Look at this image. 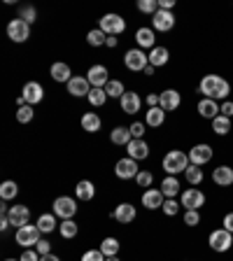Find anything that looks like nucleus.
Wrapping results in <instances>:
<instances>
[{"instance_id":"nucleus-1","label":"nucleus","mask_w":233,"mask_h":261,"mask_svg":"<svg viewBox=\"0 0 233 261\" xmlns=\"http://www.w3.org/2000/svg\"><path fill=\"white\" fill-rule=\"evenodd\" d=\"M198 93H203V98H212V100H226L231 93V84L222 75H205L198 84Z\"/></svg>"},{"instance_id":"nucleus-2","label":"nucleus","mask_w":233,"mask_h":261,"mask_svg":"<svg viewBox=\"0 0 233 261\" xmlns=\"http://www.w3.org/2000/svg\"><path fill=\"white\" fill-rule=\"evenodd\" d=\"M189 166H191L189 154H185L182 149H170V152L163 156V170L168 175H175V177H177L179 173H185Z\"/></svg>"},{"instance_id":"nucleus-3","label":"nucleus","mask_w":233,"mask_h":261,"mask_svg":"<svg viewBox=\"0 0 233 261\" xmlns=\"http://www.w3.org/2000/svg\"><path fill=\"white\" fill-rule=\"evenodd\" d=\"M40 236H42V231H40L38 226H33V224H26V226L16 228L14 240H16V245H21L23 250H33V247H35V245L42 240Z\"/></svg>"},{"instance_id":"nucleus-4","label":"nucleus","mask_w":233,"mask_h":261,"mask_svg":"<svg viewBox=\"0 0 233 261\" xmlns=\"http://www.w3.org/2000/svg\"><path fill=\"white\" fill-rule=\"evenodd\" d=\"M208 245H210L212 252L224 254V252H228L233 247V233H228L226 228H215V231L208 236Z\"/></svg>"},{"instance_id":"nucleus-5","label":"nucleus","mask_w":233,"mask_h":261,"mask_svg":"<svg viewBox=\"0 0 233 261\" xmlns=\"http://www.w3.org/2000/svg\"><path fill=\"white\" fill-rule=\"evenodd\" d=\"M124 65L131 72H145L149 65V54H145V49H131L124 54Z\"/></svg>"},{"instance_id":"nucleus-6","label":"nucleus","mask_w":233,"mask_h":261,"mask_svg":"<svg viewBox=\"0 0 233 261\" xmlns=\"http://www.w3.org/2000/svg\"><path fill=\"white\" fill-rule=\"evenodd\" d=\"M28 35H31V23H26L23 19H12L7 23V38L12 42H26Z\"/></svg>"},{"instance_id":"nucleus-7","label":"nucleus","mask_w":233,"mask_h":261,"mask_svg":"<svg viewBox=\"0 0 233 261\" xmlns=\"http://www.w3.org/2000/svg\"><path fill=\"white\" fill-rule=\"evenodd\" d=\"M212 156H215V149H212L208 142H201V145H194L189 149V161L194 163V166H205V163L212 161Z\"/></svg>"},{"instance_id":"nucleus-8","label":"nucleus","mask_w":233,"mask_h":261,"mask_svg":"<svg viewBox=\"0 0 233 261\" xmlns=\"http://www.w3.org/2000/svg\"><path fill=\"white\" fill-rule=\"evenodd\" d=\"M138 173H140L138 161H136V159H131V156L119 159V161H117V166H114V175H117L119 179H136Z\"/></svg>"},{"instance_id":"nucleus-9","label":"nucleus","mask_w":233,"mask_h":261,"mask_svg":"<svg viewBox=\"0 0 233 261\" xmlns=\"http://www.w3.org/2000/svg\"><path fill=\"white\" fill-rule=\"evenodd\" d=\"M100 31L105 35H121L126 31V21L121 19L119 14H105L100 19Z\"/></svg>"},{"instance_id":"nucleus-10","label":"nucleus","mask_w":233,"mask_h":261,"mask_svg":"<svg viewBox=\"0 0 233 261\" xmlns=\"http://www.w3.org/2000/svg\"><path fill=\"white\" fill-rule=\"evenodd\" d=\"M77 212V203L72 201L70 196H59L54 201V215L61 219H72Z\"/></svg>"},{"instance_id":"nucleus-11","label":"nucleus","mask_w":233,"mask_h":261,"mask_svg":"<svg viewBox=\"0 0 233 261\" xmlns=\"http://www.w3.org/2000/svg\"><path fill=\"white\" fill-rule=\"evenodd\" d=\"M182 205L187 210H201L205 205V194L201 189H196V187H189L187 191H182Z\"/></svg>"},{"instance_id":"nucleus-12","label":"nucleus","mask_w":233,"mask_h":261,"mask_svg":"<svg viewBox=\"0 0 233 261\" xmlns=\"http://www.w3.org/2000/svg\"><path fill=\"white\" fill-rule=\"evenodd\" d=\"M182 105V93L175 91V89H166V91L159 93V108L163 112H173Z\"/></svg>"},{"instance_id":"nucleus-13","label":"nucleus","mask_w":233,"mask_h":261,"mask_svg":"<svg viewBox=\"0 0 233 261\" xmlns=\"http://www.w3.org/2000/svg\"><path fill=\"white\" fill-rule=\"evenodd\" d=\"M87 80H89V84H91V89H105L108 87V68H105V65H91V68H89V72H87Z\"/></svg>"},{"instance_id":"nucleus-14","label":"nucleus","mask_w":233,"mask_h":261,"mask_svg":"<svg viewBox=\"0 0 233 261\" xmlns=\"http://www.w3.org/2000/svg\"><path fill=\"white\" fill-rule=\"evenodd\" d=\"M152 26H154V31H159V33L173 31L175 28V14L173 12H166V10H159L157 14L152 16Z\"/></svg>"},{"instance_id":"nucleus-15","label":"nucleus","mask_w":233,"mask_h":261,"mask_svg":"<svg viewBox=\"0 0 233 261\" xmlns=\"http://www.w3.org/2000/svg\"><path fill=\"white\" fill-rule=\"evenodd\" d=\"M7 219H10V224L14 228H21L31 222V210L26 205H12L10 212H7Z\"/></svg>"},{"instance_id":"nucleus-16","label":"nucleus","mask_w":233,"mask_h":261,"mask_svg":"<svg viewBox=\"0 0 233 261\" xmlns=\"http://www.w3.org/2000/svg\"><path fill=\"white\" fill-rule=\"evenodd\" d=\"M21 96L26 98L28 105H38L40 100L44 98V89H42V84H40V82H28L26 87H23Z\"/></svg>"},{"instance_id":"nucleus-17","label":"nucleus","mask_w":233,"mask_h":261,"mask_svg":"<svg viewBox=\"0 0 233 261\" xmlns=\"http://www.w3.org/2000/svg\"><path fill=\"white\" fill-rule=\"evenodd\" d=\"M163 203H166V196L161 194V189H145V194H142V205H145L147 210H159V207H163Z\"/></svg>"},{"instance_id":"nucleus-18","label":"nucleus","mask_w":233,"mask_h":261,"mask_svg":"<svg viewBox=\"0 0 233 261\" xmlns=\"http://www.w3.org/2000/svg\"><path fill=\"white\" fill-rule=\"evenodd\" d=\"M196 110H198V114H201L203 119H215V117H219V103L217 100H212V98H201L198 100V105H196Z\"/></svg>"},{"instance_id":"nucleus-19","label":"nucleus","mask_w":233,"mask_h":261,"mask_svg":"<svg viewBox=\"0 0 233 261\" xmlns=\"http://www.w3.org/2000/svg\"><path fill=\"white\" fill-rule=\"evenodd\" d=\"M119 105H121V110H124L126 114H136V112H140L142 100H140V96H138L136 91H126L124 96L119 98Z\"/></svg>"},{"instance_id":"nucleus-20","label":"nucleus","mask_w":233,"mask_h":261,"mask_svg":"<svg viewBox=\"0 0 233 261\" xmlns=\"http://www.w3.org/2000/svg\"><path fill=\"white\" fill-rule=\"evenodd\" d=\"M68 93L77 96V98L89 96V93H91V84H89L87 77H72V80L68 82Z\"/></svg>"},{"instance_id":"nucleus-21","label":"nucleus","mask_w":233,"mask_h":261,"mask_svg":"<svg viewBox=\"0 0 233 261\" xmlns=\"http://www.w3.org/2000/svg\"><path fill=\"white\" fill-rule=\"evenodd\" d=\"M136 215H138V210H136V205H131V203H121V205H117L112 212V217L119 224H131L136 219Z\"/></svg>"},{"instance_id":"nucleus-22","label":"nucleus","mask_w":233,"mask_h":261,"mask_svg":"<svg viewBox=\"0 0 233 261\" xmlns=\"http://www.w3.org/2000/svg\"><path fill=\"white\" fill-rule=\"evenodd\" d=\"M212 182L217 187H231L233 185V168L231 166H217L212 170Z\"/></svg>"},{"instance_id":"nucleus-23","label":"nucleus","mask_w":233,"mask_h":261,"mask_svg":"<svg viewBox=\"0 0 233 261\" xmlns=\"http://www.w3.org/2000/svg\"><path fill=\"white\" fill-rule=\"evenodd\" d=\"M126 152H128L131 159H136V161H142V159L149 156V145L145 140H131L126 145Z\"/></svg>"},{"instance_id":"nucleus-24","label":"nucleus","mask_w":233,"mask_h":261,"mask_svg":"<svg viewBox=\"0 0 233 261\" xmlns=\"http://www.w3.org/2000/svg\"><path fill=\"white\" fill-rule=\"evenodd\" d=\"M49 75L54 77V82H68L72 80V70H70V65L68 63H63V61H59V63H51V68H49Z\"/></svg>"},{"instance_id":"nucleus-25","label":"nucleus","mask_w":233,"mask_h":261,"mask_svg":"<svg viewBox=\"0 0 233 261\" xmlns=\"http://www.w3.org/2000/svg\"><path fill=\"white\" fill-rule=\"evenodd\" d=\"M179 191H182V185H179V179L175 177V175H168V177H163V182H161V194L166 196V198H175Z\"/></svg>"},{"instance_id":"nucleus-26","label":"nucleus","mask_w":233,"mask_h":261,"mask_svg":"<svg viewBox=\"0 0 233 261\" xmlns=\"http://www.w3.org/2000/svg\"><path fill=\"white\" fill-rule=\"evenodd\" d=\"M75 194H77V198H80V201L89 203L93 196H96V187H93L91 179H82V182H77Z\"/></svg>"},{"instance_id":"nucleus-27","label":"nucleus","mask_w":233,"mask_h":261,"mask_svg":"<svg viewBox=\"0 0 233 261\" xmlns=\"http://www.w3.org/2000/svg\"><path fill=\"white\" fill-rule=\"evenodd\" d=\"M136 42L140 44V49H154L157 47V38H154V31L152 28H138L136 33Z\"/></svg>"},{"instance_id":"nucleus-28","label":"nucleus","mask_w":233,"mask_h":261,"mask_svg":"<svg viewBox=\"0 0 233 261\" xmlns=\"http://www.w3.org/2000/svg\"><path fill=\"white\" fill-rule=\"evenodd\" d=\"M170 59V51L166 47H154L152 51H149V65H154V68H161V65H166Z\"/></svg>"},{"instance_id":"nucleus-29","label":"nucleus","mask_w":233,"mask_h":261,"mask_svg":"<svg viewBox=\"0 0 233 261\" xmlns=\"http://www.w3.org/2000/svg\"><path fill=\"white\" fill-rule=\"evenodd\" d=\"M163 121H166V112H163L161 108H149L145 114V124L152 126V128H159V126H163Z\"/></svg>"},{"instance_id":"nucleus-30","label":"nucleus","mask_w":233,"mask_h":261,"mask_svg":"<svg viewBox=\"0 0 233 261\" xmlns=\"http://www.w3.org/2000/svg\"><path fill=\"white\" fill-rule=\"evenodd\" d=\"M185 177H187V182H189L191 187H198L203 179H205V173H203L201 166H194V163H191L189 168L185 170Z\"/></svg>"},{"instance_id":"nucleus-31","label":"nucleus","mask_w":233,"mask_h":261,"mask_svg":"<svg viewBox=\"0 0 233 261\" xmlns=\"http://www.w3.org/2000/svg\"><path fill=\"white\" fill-rule=\"evenodd\" d=\"M212 133H217V136H228V133H231V119L224 117V114L215 117V119H212Z\"/></svg>"},{"instance_id":"nucleus-32","label":"nucleus","mask_w":233,"mask_h":261,"mask_svg":"<svg viewBox=\"0 0 233 261\" xmlns=\"http://www.w3.org/2000/svg\"><path fill=\"white\" fill-rule=\"evenodd\" d=\"M82 128L89 130V133H98L100 130V117L96 112H87L82 117Z\"/></svg>"},{"instance_id":"nucleus-33","label":"nucleus","mask_w":233,"mask_h":261,"mask_svg":"<svg viewBox=\"0 0 233 261\" xmlns=\"http://www.w3.org/2000/svg\"><path fill=\"white\" fill-rule=\"evenodd\" d=\"M16 194H19V185H16L14 179H5L0 185V198L3 201H12V198H16Z\"/></svg>"},{"instance_id":"nucleus-34","label":"nucleus","mask_w":233,"mask_h":261,"mask_svg":"<svg viewBox=\"0 0 233 261\" xmlns=\"http://www.w3.org/2000/svg\"><path fill=\"white\" fill-rule=\"evenodd\" d=\"M110 140H112L114 145H128V142L133 140V136H131L128 128H124V126H117V128L110 133Z\"/></svg>"},{"instance_id":"nucleus-35","label":"nucleus","mask_w":233,"mask_h":261,"mask_svg":"<svg viewBox=\"0 0 233 261\" xmlns=\"http://www.w3.org/2000/svg\"><path fill=\"white\" fill-rule=\"evenodd\" d=\"M35 226H38L42 233H51V231L56 228V217H54V215H49V212H47V215H40Z\"/></svg>"},{"instance_id":"nucleus-36","label":"nucleus","mask_w":233,"mask_h":261,"mask_svg":"<svg viewBox=\"0 0 233 261\" xmlns=\"http://www.w3.org/2000/svg\"><path fill=\"white\" fill-rule=\"evenodd\" d=\"M59 231H61V236H63L65 240H70V238H75V236L80 233V226H77L72 219H63L61 226H59Z\"/></svg>"},{"instance_id":"nucleus-37","label":"nucleus","mask_w":233,"mask_h":261,"mask_svg":"<svg viewBox=\"0 0 233 261\" xmlns=\"http://www.w3.org/2000/svg\"><path fill=\"white\" fill-rule=\"evenodd\" d=\"M100 252H103L105 256H117L119 254V240L117 238H105L103 243H100Z\"/></svg>"},{"instance_id":"nucleus-38","label":"nucleus","mask_w":233,"mask_h":261,"mask_svg":"<svg viewBox=\"0 0 233 261\" xmlns=\"http://www.w3.org/2000/svg\"><path fill=\"white\" fill-rule=\"evenodd\" d=\"M105 93H108V98H121L124 96V84H121L119 80H110L108 87H105Z\"/></svg>"},{"instance_id":"nucleus-39","label":"nucleus","mask_w":233,"mask_h":261,"mask_svg":"<svg viewBox=\"0 0 233 261\" xmlns=\"http://www.w3.org/2000/svg\"><path fill=\"white\" fill-rule=\"evenodd\" d=\"M87 98L93 108H100V105H105V100H108V93H105V89H91V93H89Z\"/></svg>"},{"instance_id":"nucleus-40","label":"nucleus","mask_w":233,"mask_h":261,"mask_svg":"<svg viewBox=\"0 0 233 261\" xmlns=\"http://www.w3.org/2000/svg\"><path fill=\"white\" fill-rule=\"evenodd\" d=\"M87 42L91 44V47H100V44L108 42V35H105V33L100 31V28H96V31H89Z\"/></svg>"},{"instance_id":"nucleus-41","label":"nucleus","mask_w":233,"mask_h":261,"mask_svg":"<svg viewBox=\"0 0 233 261\" xmlns=\"http://www.w3.org/2000/svg\"><path fill=\"white\" fill-rule=\"evenodd\" d=\"M138 10L142 14H157L159 12V0H138Z\"/></svg>"},{"instance_id":"nucleus-42","label":"nucleus","mask_w":233,"mask_h":261,"mask_svg":"<svg viewBox=\"0 0 233 261\" xmlns=\"http://www.w3.org/2000/svg\"><path fill=\"white\" fill-rule=\"evenodd\" d=\"M33 105H23V108L16 110V121L19 124H28V121H33Z\"/></svg>"},{"instance_id":"nucleus-43","label":"nucleus","mask_w":233,"mask_h":261,"mask_svg":"<svg viewBox=\"0 0 233 261\" xmlns=\"http://www.w3.org/2000/svg\"><path fill=\"white\" fill-rule=\"evenodd\" d=\"M179 205H182V203H177L175 198H166V203H163V215L175 217V215L179 212Z\"/></svg>"},{"instance_id":"nucleus-44","label":"nucleus","mask_w":233,"mask_h":261,"mask_svg":"<svg viewBox=\"0 0 233 261\" xmlns=\"http://www.w3.org/2000/svg\"><path fill=\"white\" fill-rule=\"evenodd\" d=\"M185 224L187 226H198V224H201V212L198 210H187L185 212Z\"/></svg>"},{"instance_id":"nucleus-45","label":"nucleus","mask_w":233,"mask_h":261,"mask_svg":"<svg viewBox=\"0 0 233 261\" xmlns=\"http://www.w3.org/2000/svg\"><path fill=\"white\" fill-rule=\"evenodd\" d=\"M136 182H138V187H152L154 175L149 173V170H140V173H138V177H136Z\"/></svg>"},{"instance_id":"nucleus-46","label":"nucleus","mask_w":233,"mask_h":261,"mask_svg":"<svg viewBox=\"0 0 233 261\" xmlns=\"http://www.w3.org/2000/svg\"><path fill=\"white\" fill-rule=\"evenodd\" d=\"M131 136H133V140H145V124L142 121H136V124H131Z\"/></svg>"},{"instance_id":"nucleus-47","label":"nucleus","mask_w":233,"mask_h":261,"mask_svg":"<svg viewBox=\"0 0 233 261\" xmlns=\"http://www.w3.org/2000/svg\"><path fill=\"white\" fill-rule=\"evenodd\" d=\"M105 259H108V256H105L100 250H89L82 254V261H105Z\"/></svg>"},{"instance_id":"nucleus-48","label":"nucleus","mask_w":233,"mask_h":261,"mask_svg":"<svg viewBox=\"0 0 233 261\" xmlns=\"http://www.w3.org/2000/svg\"><path fill=\"white\" fill-rule=\"evenodd\" d=\"M35 16H38V12H35V7H23L21 14H19V19H23L26 23H33L35 21Z\"/></svg>"},{"instance_id":"nucleus-49","label":"nucleus","mask_w":233,"mask_h":261,"mask_svg":"<svg viewBox=\"0 0 233 261\" xmlns=\"http://www.w3.org/2000/svg\"><path fill=\"white\" fill-rule=\"evenodd\" d=\"M35 252H38L40 256L51 254V243H49V240H40V243L35 245Z\"/></svg>"},{"instance_id":"nucleus-50","label":"nucleus","mask_w":233,"mask_h":261,"mask_svg":"<svg viewBox=\"0 0 233 261\" xmlns=\"http://www.w3.org/2000/svg\"><path fill=\"white\" fill-rule=\"evenodd\" d=\"M19 261H40V254L35 252V247H33V250H23V254L19 256Z\"/></svg>"},{"instance_id":"nucleus-51","label":"nucleus","mask_w":233,"mask_h":261,"mask_svg":"<svg viewBox=\"0 0 233 261\" xmlns=\"http://www.w3.org/2000/svg\"><path fill=\"white\" fill-rule=\"evenodd\" d=\"M219 114H224V117H228V119H231V117H233V103H231V100H224V103L219 105Z\"/></svg>"},{"instance_id":"nucleus-52","label":"nucleus","mask_w":233,"mask_h":261,"mask_svg":"<svg viewBox=\"0 0 233 261\" xmlns=\"http://www.w3.org/2000/svg\"><path fill=\"white\" fill-rule=\"evenodd\" d=\"M222 228H226L228 233H233V212H226L222 219Z\"/></svg>"},{"instance_id":"nucleus-53","label":"nucleus","mask_w":233,"mask_h":261,"mask_svg":"<svg viewBox=\"0 0 233 261\" xmlns=\"http://www.w3.org/2000/svg\"><path fill=\"white\" fill-rule=\"evenodd\" d=\"M175 7V0H159V10H166L170 12Z\"/></svg>"},{"instance_id":"nucleus-54","label":"nucleus","mask_w":233,"mask_h":261,"mask_svg":"<svg viewBox=\"0 0 233 261\" xmlns=\"http://www.w3.org/2000/svg\"><path fill=\"white\" fill-rule=\"evenodd\" d=\"M147 105H149V108H159V96L157 93H149V96H147Z\"/></svg>"},{"instance_id":"nucleus-55","label":"nucleus","mask_w":233,"mask_h":261,"mask_svg":"<svg viewBox=\"0 0 233 261\" xmlns=\"http://www.w3.org/2000/svg\"><path fill=\"white\" fill-rule=\"evenodd\" d=\"M40 261H61L56 254H47V256H40Z\"/></svg>"},{"instance_id":"nucleus-56","label":"nucleus","mask_w":233,"mask_h":261,"mask_svg":"<svg viewBox=\"0 0 233 261\" xmlns=\"http://www.w3.org/2000/svg\"><path fill=\"white\" fill-rule=\"evenodd\" d=\"M108 47H117V38H114V35H108Z\"/></svg>"},{"instance_id":"nucleus-57","label":"nucleus","mask_w":233,"mask_h":261,"mask_svg":"<svg viewBox=\"0 0 233 261\" xmlns=\"http://www.w3.org/2000/svg\"><path fill=\"white\" fill-rule=\"evenodd\" d=\"M145 75H154V65H147V68H145Z\"/></svg>"},{"instance_id":"nucleus-58","label":"nucleus","mask_w":233,"mask_h":261,"mask_svg":"<svg viewBox=\"0 0 233 261\" xmlns=\"http://www.w3.org/2000/svg\"><path fill=\"white\" fill-rule=\"evenodd\" d=\"M105 261H119V256H108Z\"/></svg>"},{"instance_id":"nucleus-59","label":"nucleus","mask_w":233,"mask_h":261,"mask_svg":"<svg viewBox=\"0 0 233 261\" xmlns=\"http://www.w3.org/2000/svg\"><path fill=\"white\" fill-rule=\"evenodd\" d=\"M5 261H19V259H5Z\"/></svg>"}]
</instances>
